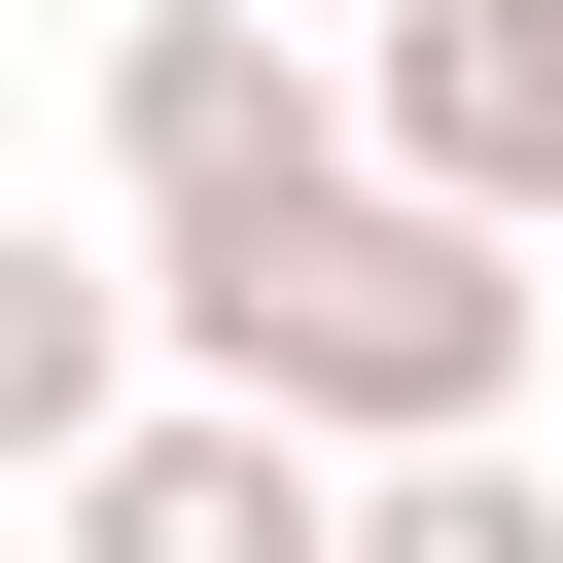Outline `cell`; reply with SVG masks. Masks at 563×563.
<instances>
[{"mask_svg": "<svg viewBox=\"0 0 563 563\" xmlns=\"http://www.w3.org/2000/svg\"><path fill=\"white\" fill-rule=\"evenodd\" d=\"M106 422H141V246H35L0 211V493H70Z\"/></svg>", "mask_w": 563, "mask_h": 563, "instance_id": "5b68a950", "label": "cell"}, {"mask_svg": "<svg viewBox=\"0 0 563 563\" xmlns=\"http://www.w3.org/2000/svg\"><path fill=\"white\" fill-rule=\"evenodd\" d=\"M317 141H352V106L282 70V0H141V35H106V211H141V246L246 211V176H317Z\"/></svg>", "mask_w": 563, "mask_h": 563, "instance_id": "7a4b0ae2", "label": "cell"}, {"mask_svg": "<svg viewBox=\"0 0 563 563\" xmlns=\"http://www.w3.org/2000/svg\"><path fill=\"white\" fill-rule=\"evenodd\" d=\"M317 528H352V457L246 422V387H141V422L70 457V563H317Z\"/></svg>", "mask_w": 563, "mask_h": 563, "instance_id": "3957f363", "label": "cell"}, {"mask_svg": "<svg viewBox=\"0 0 563 563\" xmlns=\"http://www.w3.org/2000/svg\"><path fill=\"white\" fill-rule=\"evenodd\" d=\"M352 141L563 246V0H387V35H352Z\"/></svg>", "mask_w": 563, "mask_h": 563, "instance_id": "277c9868", "label": "cell"}, {"mask_svg": "<svg viewBox=\"0 0 563 563\" xmlns=\"http://www.w3.org/2000/svg\"><path fill=\"white\" fill-rule=\"evenodd\" d=\"M317 563H563V457H528V422H422V457H352Z\"/></svg>", "mask_w": 563, "mask_h": 563, "instance_id": "8992f818", "label": "cell"}, {"mask_svg": "<svg viewBox=\"0 0 563 563\" xmlns=\"http://www.w3.org/2000/svg\"><path fill=\"white\" fill-rule=\"evenodd\" d=\"M528 211H457V176H387V141H317V176H246V211H176L141 246V352L176 387H246V422H317V457H422V422H528Z\"/></svg>", "mask_w": 563, "mask_h": 563, "instance_id": "6da1fadb", "label": "cell"}]
</instances>
